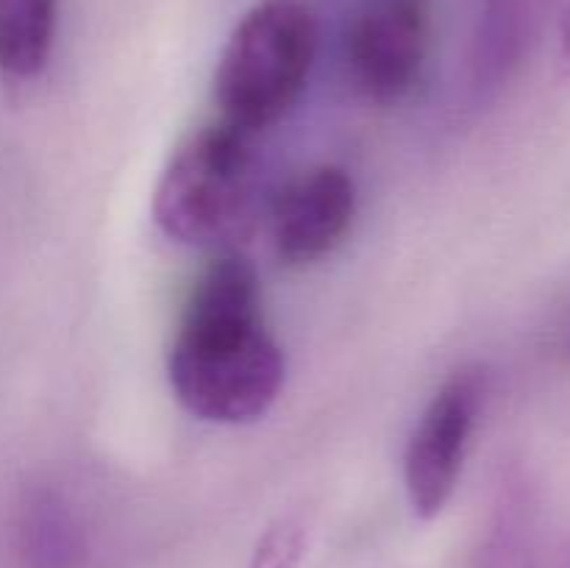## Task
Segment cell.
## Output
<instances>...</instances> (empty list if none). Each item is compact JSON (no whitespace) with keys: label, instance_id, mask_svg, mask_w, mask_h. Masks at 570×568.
Here are the masks:
<instances>
[{"label":"cell","instance_id":"1","mask_svg":"<svg viewBox=\"0 0 570 568\" xmlns=\"http://www.w3.org/2000/svg\"><path fill=\"white\" fill-rule=\"evenodd\" d=\"M167 379L189 415L259 421L284 384V351L265 321L262 278L226 251L195 278L167 349Z\"/></svg>","mask_w":570,"mask_h":568},{"label":"cell","instance_id":"2","mask_svg":"<svg viewBox=\"0 0 570 568\" xmlns=\"http://www.w3.org/2000/svg\"><path fill=\"white\" fill-rule=\"evenodd\" d=\"M254 134L209 123L167 159L154 189V221L193 248L228 251L250 234L259 209V159Z\"/></svg>","mask_w":570,"mask_h":568},{"label":"cell","instance_id":"3","mask_svg":"<svg viewBox=\"0 0 570 568\" xmlns=\"http://www.w3.org/2000/svg\"><path fill=\"white\" fill-rule=\"evenodd\" d=\"M317 53V26L301 0H262L228 37L215 70L220 120L262 131L304 92Z\"/></svg>","mask_w":570,"mask_h":568},{"label":"cell","instance_id":"4","mask_svg":"<svg viewBox=\"0 0 570 568\" xmlns=\"http://www.w3.org/2000/svg\"><path fill=\"white\" fill-rule=\"evenodd\" d=\"M484 393V368H460L432 395L412 429L404 454V488L412 512L421 521L438 518L454 499Z\"/></svg>","mask_w":570,"mask_h":568},{"label":"cell","instance_id":"5","mask_svg":"<svg viewBox=\"0 0 570 568\" xmlns=\"http://www.w3.org/2000/svg\"><path fill=\"white\" fill-rule=\"evenodd\" d=\"M429 9L423 0H379L354 17L345 33V67L373 104H399L421 81L429 56Z\"/></svg>","mask_w":570,"mask_h":568},{"label":"cell","instance_id":"6","mask_svg":"<svg viewBox=\"0 0 570 568\" xmlns=\"http://www.w3.org/2000/svg\"><path fill=\"white\" fill-rule=\"evenodd\" d=\"M356 215V184L340 165L298 173L273 206V245L293 267L315 265L348 234Z\"/></svg>","mask_w":570,"mask_h":568},{"label":"cell","instance_id":"7","mask_svg":"<svg viewBox=\"0 0 570 568\" xmlns=\"http://www.w3.org/2000/svg\"><path fill=\"white\" fill-rule=\"evenodd\" d=\"M557 0H479L468 45V92L476 104L499 98L538 50Z\"/></svg>","mask_w":570,"mask_h":568},{"label":"cell","instance_id":"8","mask_svg":"<svg viewBox=\"0 0 570 568\" xmlns=\"http://www.w3.org/2000/svg\"><path fill=\"white\" fill-rule=\"evenodd\" d=\"M59 0H0V70L33 78L53 50Z\"/></svg>","mask_w":570,"mask_h":568},{"label":"cell","instance_id":"9","mask_svg":"<svg viewBox=\"0 0 570 568\" xmlns=\"http://www.w3.org/2000/svg\"><path fill=\"white\" fill-rule=\"evenodd\" d=\"M304 555V529L293 521H282L265 532L254 551L250 568H295Z\"/></svg>","mask_w":570,"mask_h":568},{"label":"cell","instance_id":"10","mask_svg":"<svg viewBox=\"0 0 570 568\" xmlns=\"http://www.w3.org/2000/svg\"><path fill=\"white\" fill-rule=\"evenodd\" d=\"M560 70L570 76V0L566 6V14H562L560 26Z\"/></svg>","mask_w":570,"mask_h":568},{"label":"cell","instance_id":"11","mask_svg":"<svg viewBox=\"0 0 570 568\" xmlns=\"http://www.w3.org/2000/svg\"><path fill=\"white\" fill-rule=\"evenodd\" d=\"M568 356H570V340H568Z\"/></svg>","mask_w":570,"mask_h":568}]
</instances>
